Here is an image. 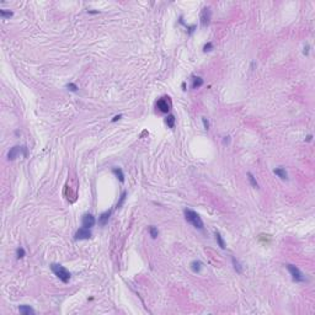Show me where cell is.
Wrapping results in <instances>:
<instances>
[{
    "instance_id": "21",
    "label": "cell",
    "mask_w": 315,
    "mask_h": 315,
    "mask_svg": "<svg viewBox=\"0 0 315 315\" xmlns=\"http://www.w3.org/2000/svg\"><path fill=\"white\" fill-rule=\"evenodd\" d=\"M12 11H5V10H0V16L3 19H10L12 16Z\"/></svg>"
},
{
    "instance_id": "6",
    "label": "cell",
    "mask_w": 315,
    "mask_h": 315,
    "mask_svg": "<svg viewBox=\"0 0 315 315\" xmlns=\"http://www.w3.org/2000/svg\"><path fill=\"white\" fill-rule=\"evenodd\" d=\"M95 224H96V219H95V217H94L92 214L86 213V214L83 215V218H81V225H83L84 228L91 229Z\"/></svg>"
},
{
    "instance_id": "3",
    "label": "cell",
    "mask_w": 315,
    "mask_h": 315,
    "mask_svg": "<svg viewBox=\"0 0 315 315\" xmlns=\"http://www.w3.org/2000/svg\"><path fill=\"white\" fill-rule=\"evenodd\" d=\"M287 270L289 271V273H291V276H292V279H293V282H297V283L305 282V277H304L303 272H302V271H300V270H299L297 266L288 264V265H287Z\"/></svg>"
},
{
    "instance_id": "14",
    "label": "cell",
    "mask_w": 315,
    "mask_h": 315,
    "mask_svg": "<svg viewBox=\"0 0 315 315\" xmlns=\"http://www.w3.org/2000/svg\"><path fill=\"white\" fill-rule=\"evenodd\" d=\"M112 172L117 176V179L119 180V182H124V174H123V171H122V169L121 168H113L112 169Z\"/></svg>"
},
{
    "instance_id": "1",
    "label": "cell",
    "mask_w": 315,
    "mask_h": 315,
    "mask_svg": "<svg viewBox=\"0 0 315 315\" xmlns=\"http://www.w3.org/2000/svg\"><path fill=\"white\" fill-rule=\"evenodd\" d=\"M183 215H185V219L187 223L192 224L196 229H200V230L203 229V220L197 212H195L193 209H190V208H186V209H183Z\"/></svg>"
},
{
    "instance_id": "11",
    "label": "cell",
    "mask_w": 315,
    "mask_h": 315,
    "mask_svg": "<svg viewBox=\"0 0 315 315\" xmlns=\"http://www.w3.org/2000/svg\"><path fill=\"white\" fill-rule=\"evenodd\" d=\"M19 311L23 315H34L35 314V310L31 308L30 305H20L19 306Z\"/></svg>"
},
{
    "instance_id": "30",
    "label": "cell",
    "mask_w": 315,
    "mask_h": 315,
    "mask_svg": "<svg viewBox=\"0 0 315 315\" xmlns=\"http://www.w3.org/2000/svg\"><path fill=\"white\" fill-rule=\"evenodd\" d=\"M182 89L186 90V84H185V83H182Z\"/></svg>"
},
{
    "instance_id": "18",
    "label": "cell",
    "mask_w": 315,
    "mask_h": 315,
    "mask_svg": "<svg viewBox=\"0 0 315 315\" xmlns=\"http://www.w3.org/2000/svg\"><path fill=\"white\" fill-rule=\"evenodd\" d=\"M232 262H233V266H234V270L238 272V273H242V266L240 265V262L233 256L232 257Z\"/></svg>"
},
{
    "instance_id": "20",
    "label": "cell",
    "mask_w": 315,
    "mask_h": 315,
    "mask_svg": "<svg viewBox=\"0 0 315 315\" xmlns=\"http://www.w3.org/2000/svg\"><path fill=\"white\" fill-rule=\"evenodd\" d=\"M126 197H127V191H123L122 195H121V197H119V200H118V202H117V204H116V208H117V209L122 207V204H123L124 201H126Z\"/></svg>"
},
{
    "instance_id": "23",
    "label": "cell",
    "mask_w": 315,
    "mask_h": 315,
    "mask_svg": "<svg viewBox=\"0 0 315 315\" xmlns=\"http://www.w3.org/2000/svg\"><path fill=\"white\" fill-rule=\"evenodd\" d=\"M67 87L70 90V91H73V92H76L78 91V85H75L74 83H69V84H67Z\"/></svg>"
},
{
    "instance_id": "15",
    "label": "cell",
    "mask_w": 315,
    "mask_h": 315,
    "mask_svg": "<svg viewBox=\"0 0 315 315\" xmlns=\"http://www.w3.org/2000/svg\"><path fill=\"white\" fill-rule=\"evenodd\" d=\"M203 85V79L200 76H193L192 79V89H200Z\"/></svg>"
},
{
    "instance_id": "26",
    "label": "cell",
    "mask_w": 315,
    "mask_h": 315,
    "mask_svg": "<svg viewBox=\"0 0 315 315\" xmlns=\"http://www.w3.org/2000/svg\"><path fill=\"white\" fill-rule=\"evenodd\" d=\"M230 143V137L228 136V137H224V139H223V144H229Z\"/></svg>"
},
{
    "instance_id": "12",
    "label": "cell",
    "mask_w": 315,
    "mask_h": 315,
    "mask_svg": "<svg viewBox=\"0 0 315 315\" xmlns=\"http://www.w3.org/2000/svg\"><path fill=\"white\" fill-rule=\"evenodd\" d=\"M273 172H274V175H277L281 180H288V174H287V171H286L285 169L277 168V169L273 170Z\"/></svg>"
},
{
    "instance_id": "22",
    "label": "cell",
    "mask_w": 315,
    "mask_h": 315,
    "mask_svg": "<svg viewBox=\"0 0 315 315\" xmlns=\"http://www.w3.org/2000/svg\"><path fill=\"white\" fill-rule=\"evenodd\" d=\"M25 255H26L25 249H23V247H17V250H16V256H17V259H22V257H25Z\"/></svg>"
},
{
    "instance_id": "28",
    "label": "cell",
    "mask_w": 315,
    "mask_h": 315,
    "mask_svg": "<svg viewBox=\"0 0 315 315\" xmlns=\"http://www.w3.org/2000/svg\"><path fill=\"white\" fill-rule=\"evenodd\" d=\"M303 53H304L305 55H308V54H309V46H305V47H304V51H303Z\"/></svg>"
},
{
    "instance_id": "9",
    "label": "cell",
    "mask_w": 315,
    "mask_h": 315,
    "mask_svg": "<svg viewBox=\"0 0 315 315\" xmlns=\"http://www.w3.org/2000/svg\"><path fill=\"white\" fill-rule=\"evenodd\" d=\"M111 214H112V209H108V211H106V212L101 213V214H100V217H99V223H100L101 225H106V223L108 222V219H110Z\"/></svg>"
},
{
    "instance_id": "25",
    "label": "cell",
    "mask_w": 315,
    "mask_h": 315,
    "mask_svg": "<svg viewBox=\"0 0 315 315\" xmlns=\"http://www.w3.org/2000/svg\"><path fill=\"white\" fill-rule=\"evenodd\" d=\"M202 122H203V127H204V129H206V131H208V129H209V121H208L206 117H202Z\"/></svg>"
},
{
    "instance_id": "5",
    "label": "cell",
    "mask_w": 315,
    "mask_h": 315,
    "mask_svg": "<svg viewBox=\"0 0 315 315\" xmlns=\"http://www.w3.org/2000/svg\"><path fill=\"white\" fill-rule=\"evenodd\" d=\"M91 236H92L91 230L87 229V228L81 227L80 229L76 230V233H75V235H74V239H75V240H89Z\"/></svg>"
},
{
    "instance_id": "4",
    "label": "cell",
    "mask_w": 315,
    "mask_h": 315,
    "mask_svg": "<svg viewBox=\"0 0 315 315\" xmlns=\"http://www.w3.org/2000/svg\"><path fill=\"white\" fill-rule=\"evenodd\" d=\"M19 155H23V156H27V148L23 145V147H19V145H15L12 147L9 153H8V159L9 160H15Z\"/></svg>"
},
{
    "instance_id": "19",
    "label": "cell",
    "mask_w": 315,
    "mask_h": 315,
    "mask_svg": "<svg viewBox=\"0 0 315 315\" xmlns=\"http://www.w3.org/2000/svg\"><path fill=\"white\" fill-rule=\"evenodd\" d=\"M149 234L153 239H156L158 236H159V230H158V228L155 225H150L149 227Z\"/></svg>"
},
{
    "instance_id": "27",
    "label": "cell",
    "mask_w": 315,
    "mask_h": 315,
    "mask_svg": "<svg viewBox=\"0 0 315 315\" xmlns=\"http://www.w3.org/2000/svg\"><path fill=\"white\" fill-rule=\"evenodd\" d=\"M122 118V115H117V116H115L113 118H112V122H117L118 119H121Z\"/></svg>"
},
{
    "instance_id": "16",
    "label": "cell",
    "mask_w": 315,
    "mask_h": 315,
    "mask_svg": "<svg viewBox=\"0 0 315 315\" xmlns=\"http://www.w3.org/2000/svg\"><path fill=\"white\" fill-rule=\"evenodd\" d=\"M175 122H176V118L174 115H168V117L165 118V123L168 124L169 128H174L175 127Z\"/></svg>"
},
{
    "instance_id": "2",
    "label": "cell",
    "mask_w": 315,
    "mask_h": 315,
    "mask_svg": "<svg viewBox=\"0 0 315 315\" xmlns=\"http://www.w3.org/2000/svg\"><path fill=\"white\" fill-rule=\"evenodd\" d=\"M51 270L63 283H68L70 281V272L64 266H62L59 264H52L51 265Z\"/></svg>"
},
{
    "instance_id": "8",
    "label": "cell",
    "mask_w": 315,
    "mask_h": 315,
    "mask_svg": "<svg viewBox=\"0 0 315 315\" xmlns=\"http://www.w3.org/2000/svg\"><path fill=\"white\" fill-rule=\"evenodd\" d=\"M211 16H212V11H211V9L209 8H203V10H202V12H201V25L203 26V27H206V26H208L209 25V22H211Z\"/></svg>"
},
{
    "instance_id": "17",
    "label": "cell",
    "mask_w": 315,
    "mask_h": 315,
    "mask_svg": "<svg viewBox=\"0 0 315 315\" xmlns=\"http://www.w3.org/2000/svg\"><path fill=\"white\" fill-rule=\"evenodd\" d=\"M247 179H249V181H250V185L253 186L254 188H260V186H259V183H257L255 176L251 174V172H247Z\"/></svg>"
},
{
    "instance_id": "10",
    "label": "cell",
    "mask_w": 315,
    "mask_h": 315,
    "mask_svg": "<svg viewBox=\"0 0 315 315\" xmlns=\"http://www.w3.org/2000/svg\"><path fill=\"white\" fill-rule=\"evenodd\" d=\"M190 267H191V270H192L195 273H200L201 270H202V267H203V264H202L200 260H193V261L190 264Z\"/></svg>"
},
{
    "instance_id": "7",
    "label": "cell",
    "mask_w": 315,
    "mask_h": 315,
    "mask_svg": "<svg viewBox=\"0 0 315 315\" xmlns=\"http://www.w3.org/2000/svg\"><path fill=\"white\" fill-rule=\"evenodd\" d=\"M168 99L169 97H161V99L158 100V102H156V107H158V110H159L161 113H168L170 111L171 105H170Z\"/></svg>"
},
{
    "instance_id": "13",
    "label": "cell",
    "mask_w": 315,
    "mask_h": 315,
    "mask_svg": "<svg viewBox=\"0 0 315 315\" xmlns=\"http://www.w3.org/2000/svg\"><path fill=\"white\" fill-rule=\"evenodd\" d=\"M214 236H215L217 244H218V246H219L220 249H225V247H227V246H225V241H224V239L222 238V235H220L219 232H214Z\"/></svg>"
},
{
    "instance_id": "24",
    "label": "cell",
    "mask_w": 315,
    "mask_h": 315,
    "mask_svg": "<svg viewBox=\"0 0 315 315\" xmlns=\"http://www.w3.org/2000/svg\"><path fill=\"white\" fill-rule=\"evenodd\" d=\"M213 43L212 42H208V43H206L204 44V47H203V52H211L212 49H213Z\"/></svg>"
},
{
    "instance_id": "29",
    "label": "cell",
    "mask_w": 315,
    "mask_h": 315,
    "mask_svg": "<svg viewBox=\"0 0 315 315\" xmlns=\"http://www.w3.org/2000/svg\"><path fill=\"white\" fill-rule=\"evenodd\" d=\"M311 138H313V136H311V134H309V136L305 138V142H310V140H311Z\"/></svg>"
}]
</instances>
